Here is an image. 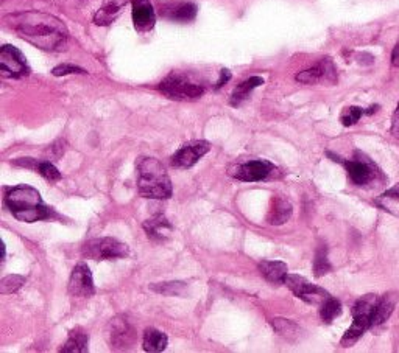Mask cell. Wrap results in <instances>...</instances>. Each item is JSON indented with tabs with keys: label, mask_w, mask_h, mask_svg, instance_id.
I'll return each instance as SVG.
<instances>
[{
	"label": "cell",
	"mask_w": 399,
	"mask_h": 353,
	"mask_svg": "<svg viewBox=\"0 0 399 353\" xmlns=\"http://www.w3.org/2000/svg\"><path fill=\"white\" fill-rule=\"evenodd\" d=\"M4 20L19 37L41 50L58 51L68 42L69 32L64 22L51 14L24 11L8 14Z\"/></svg>",
	"instance_id": "cell-1"
},
{
	"label": "cell",
	"mask_w": 399,
	"mask_h": 353,
	"mask_svg": "<svg viewBox=\"0 0 399 353\" xmlns=\"http://www.w3.org/2000/svg\"><path fill=\"white\" fill-rule=\"evenodd\" d=\"M5 206L22 223H36L50 216V209L44 204L39 192L33 187H14L6 193Z\"/></svg>",
	"instance_id": "cell-2"
},
{
	"label": "cell",
	"mask_w": 399,
	"mask_h": 353,
	"mask_svg": "<svg viewBox=\"0 0 399 353\" xmlns=\"http://www.w3.org/2000/svg\"><path fill=\"white\" fill-rule=\"evenodd\" d=\"M137 190L144 198L167 199L172 197V181L162 163L154 157H140L136 165Z\"/></svg>",
	"instance_id": "cell-3"
},
{
	"label": "cell",
	"mask_w": 399,
	"mask_h": 353,
	"mask_svg": "<svg viewBox=\"0 0 399 353\" xmlns=\"http://www.w3.org/2000/svg\"><path fill=\"white\" fill-rule=\"evenodd\" d=\"M378 295H365L362 296L356 304L352 306V324L346 330L340 344L343 347H351L352 344H356L362 335H364L368 328H372V321L373 314L376 310V305L379 302Z\"/></svg>",
	"instance_id": "cell-4"
},
{
	"label": "cell",
	"mask_w": 399,
	"mask_h": 353,
	"mask_svg": "<svg viewBox=\"0 0 399 353\" xmlns=\"http://www.w3.org/2000/svg\"><path fill=\"white\" fill-rule=\"evenodd\" d=\"M159 91L172 100H195L204 94V87L180 73H170L162 80Z\"/></svg>",
	"instance_id": "cell-5"
},
{
	"label": "cell",
	"mask_w": 399,
	"mask_h": 353,
	"mask_svg": "<svg viewBox=\"0 0 399 353\" xmlns=\"http://www.w3.org/2000/svg\"><path fill=\"white\" fill-rule=\"evenodd\" d=\"M128 254V246L117 238H95L83 246V255L92 260H114Z\"/></svg>",
	"instance_id": "cell-6"
},
{
	"label": "cell",
	"mask_w": 399,
	"mask_h": 353,
	"mask_svg": "<svg viewBox=\"0 0 399 353\" xmlns=\"http://www.w3.org/2000/svg\"><path fill=\"white\" fill-rule=\"evenodd\" d=\"M106 336L113 350H128L136 341V330L127 318L117 316L111 319Z\"/></svg>",
	"instance_id": "cell-7"
},
{
	"label": "cell",
	"mask_w": 399,
	"mask_h": 353,
	"mask_svg": "<svg viewBox=\"0 0 399 353\" xmlns=\"http://www.w3.org/2000/svg\"><path fill=\"white\" fill-rule=\"evenodd\" d=\"M289 290L293 292L295 296L305 300L307 304L312 305H321L324 300L329 297V292L324 291L323 288L317 287V285L310 283L307 279L297 274L287 275L284 282Z\"/></svg>",
	"instance_id": "cell-8"
},
{
	"label": "cell",
	"mask_w": 399,
	"mask_h": 353,
	"mask_svg": "<svg viewBox=\"0 0 399 353\" xmlns=\"http://www.w3.org/2000/svg\"><path fill=\"white\" fill-rule=\"evenodd\" d=\"M342 163L345 165L346 171H348L351 181L356 185H367L374 181L376 176L379 175L376 163L360 151L354 154L352 161H342Z\"/></svg>",
	"instance_id": "cell-9"
},
{
	"label": "cell",
	"mask_w": 399,
	"mask_h": 353,
	"mask_svg": "<svg viewBox=\"0 0 399 353\" xmlns=\"http://www.w3.org/2000/svg\"><path fill=\"white\" fill-rule=\"evenodd\" d=\"M0 72L5 78L27 77L28 69L24 55L13 46H4L0 50Z\"/></svg>",
	"instance_id": "cell-10"
},
{
	"label": "cell",
	"mask_w": 399,
	"mask_h": 353,
	"mask_svg": "<svg viewBox=\"0 0 399 353\" xmlns=\"http://www.w3.org/2000/svg\"><path fill=\"white\" fill-rule=\"evenodd\" d=\"M209 144L204 140L189 142L183 145L178 151L172 156V165L175 168H190L209 151Z\"/></svg>",
	"instance_id": "cell-11"
},
{
	"label": "cell",
	"mask_w": 399,
	"mask_h": 353,
	"mask_svg": "<svg viewBox=\"0 0 399 353\" xmlns=\"http://www.w3.org/2000/svg\"><path fill=\"white\" fill-rule=\"evenodd\" d=\"M69 292L73 297H91L95 295L91 269L86 263H78V265L73 268L69 280Z\"/></svg>",
	"instance_id": "cell-12"
},
{
	"label": "cell",
	"mask_w": 399,
	"mask_h": 353,
	"mask_svg": "<svg viewBox=\"0 0 399 353\" xmlns=\"http://www.w3.org/2000/svg\"><path fill=\"white\" fill-rule=\"evenodd\" d=\"M273 170V165L267 161H250L239 165L233 173L234 178L243 182H257L264 181Z\"/></svg>",
	"instance_id": "cell-13"
},
{
	"label": "cell",
	"mask_w": 399,
	"mask_h": 353,
	"mask_svg": "<svg viewBox=\"0 0 399 353\" xmlns=\"http://www.w3.org/2000/svg\"><path fill=\"white\" fill-rule=\"evenodd\" d=\"M133 4V22L137 32H150L156 22L153 5L150 0H131Z\"/></svg>",
	"instance_id": "cell-14"
},
{
	"label": "cell",
	"mask_w": 399,
	"mask_h": 353,
	"mask_svg": "<svg viewBox=\"0 0 399 353\" xmlns=\"http://www.w3.org/2000/svg\"><path fill=\"white\" fill-rule=\"evenodd\" d=\"M331 80V81H336V69H334V64H332L329 59H324L320 64H317L312 69H307L305 72H300L295 80L302 82V85H315V82H319L321 80Z\"/></svg>",
	"instance_id": "cell-15"
},
{
	"label": "cell",
	"mask_w": 399,
	"mask_h": 353,
	"mask_svg": "<svg viewBox=\"0 0 399 353\" xmlns=\"http://www.w3.org/2000/svg\"><path fill=\"white\" fill-rule=\"evenodd\" d=\"M144 229L149 238L154 240V242H164V240H167L170 234L173 232L172 224L167 221V218L164 215H158L152 218V220H147L144 223Z\"/></svg>",
	"instance_id": "cell-16"
},
{
	"label": "cell",
	"mask_w": 399,
	"mask_h": 353,
	"mask_svg": "<svg viewBox=\"0 0 399 353\" xmlns=\"http://www.w3.org/2000/svg\"><path fill=\"white\" fill-rule=\"evenodd\" d=\"M259 273L264 275L265 280L273 285H279L286 282V277L289 275V268L284 261L264 260L259 263Z\"/></svg>",
	"instance_id": "cell-17"
},
{
	"label": "cell",
	"mask_w": 399,
	"mask_h": 353,
	"mask_svg": "<svg viewBox=\"0 0 399 353\" xmlns=\"http://www.w3.org/2000/svg\"><path fill=\"white\" fill-rule=\"evenodd\" d=\"M128 0H105L102 8L95 13L94 22L97 25H109L119 18L122 8L127 5Z\"/></svg>",
	"instance_id": "cell-18"
},
{
	"label": "cell",
	"mask_w": 399,
	"mask_h": 353,
	"mask_svg": "<svg viewBox=\"0 0 399 353\" xmlns=\"http://www.w3.org/2000/svg\"><path fill=\"white\" fill-rule=\"evenodd\" d=\"M396 302H398L396 292H387V295H383L379 299V302H378V305H376V310H374V314H373L372 328L383 324V322H386L390 318V314L393 313V310H395Z\"/></svg>",
	"instance_id": "cell-19"
},
{
	"label": "cell",
	"mask_w": 399,
	"mask_h": 353,
	"mask_svg": "<svg viewBox=\"0 0 399 353\" xmlns=\"http://www.w3.org/2000/svg\"><path fill=\"white\" fill-rule=\"evenodd\" d=\"M261 85H264V78L261 77H251L248 80H245L243 82H240V85L234 89L233 94H231V106H240V104L245 101L250 94L254 91L256 87H259Z\"/></svg>",
	"instance_id": "cell-20"
},
{
	"label": "cell",
	"mask_w": 399,
	"mask_h": 353,
	"mask_svg": "<svg viewBox=\"0 0 399 353\" xmlns=\"http://www.w3.org/2000/svg\"><path fill=\"white\" fill-rule=\"evenodd\" d=\"M142 347L145 352L158 353L166 350L167 347V336L166 333L159 332L156 328H147L142 340Z\"/></svg>",
	"instance_id": "cell-21"
},
{
	"label": "cell",
	"mask_w": 399,
	"mask_h": 353,
	"mask_svg": "<svg viewBox=\"0 0 399 353\" xmlns=\"http://www.w3.org/2000/svg\"><path fill=\"white\" fill-rule=\"evenodd\" d=\"M197 11H198L197 5L184 2V4H176L173 6H170V8H167L166 16L176 22H190L195 19Z\"/></svg>",
	"instance_id": "cell-22"
},
{
	"label": "cell",
	"mask_w": 399,
	"mask_h": 353,
	"mask_svg": "<svg viewBox=\"0 0 399 353\" xmlns=\"http://www.w3.org/2000/svg\"><path fill=\"white\" fill-rule=\"evenodd\" d=\"M376 204L386 212L399 216V184L391 187L387 192H383L381 197L376 199Z\"/></svg>",
	"instance_id": "cell-23"
},
{
	"label": "cell",
	"mask_w": 399,
	"mask_h": 353,
	"mask_svg": "<svg viewBox=\"0 0 399 353\" xmlns=\"http://www.w3.org/2000/svg\"><path fill=\"white\" fill-rule=\"evenodd\" d=\"M292 216V204L289 201H286L283 198H278L273 202V207L270 210L269 215V221L270 224H275V226H279V224H284L289 218Z\"/></svg>",
	"instance_id": "cell-24"
},
{
	"label": "cell",
	"mask_w": 399,
	"mask_h": 353,
	"mask_svg": "<svg viewBox=\"0 0 399 353\" xmlns=\"http://www.w3.org/2000/svg\"><path fill=\"white\" fill-rule=\"evenodd\" d=\"M87 344H90V335L80 330H73L69 335L68 342L64 344L61 352L64 353H86L87 352Z\"/></svg>",
	"instance_id": "cell-25"
},
{
	"label": "cell",
	"mask_w": 399,
	"mask_h": 353,
	"mask_svg": "<svg viewBox=\"0 0 399 353\" xmlns=\"http://www.w3.org/2000/svg\"><path fill=\"white\" fill-rule=\"evenodd\" d=\"M340 314H342V304H340V300H337L334 297L329 296L320 305V316H321L323 322H326V324H331V322L334 321L336 318H338Z\"/></svg>",
	"instance_id": "cell-26"
},
{
	"label": "cell",
	"mask_w": 399,
	"mask_h": 353,
	"mask_svg": "<svg viewBox=\"0 0 399 353\" xmlns=\"http://www.w3.org/2000/svg\"><path fill=\"white\" fill-rule=\"evenodd\" d=\"M331 263L328 260V247L326 246H320L317 249L315 259H314V275L315 277H323L326 275L328 273H331Z\"/></svg>",
	"instance_id": "cell-27"
},
{
	"label": "cell",
	"mask_w": 399,
	"mask_h": 353,
	"mask_svg": "<svg viewBox=\"0 0 399 353\" xmlns=\"http://www.w3.org/2000/svg\"><path fill=\"white\" fill-rule=\"evenodd\" d=\"M154 292L164 296H183L186 292V285L183 282H166V283H156L150 287Z\"/></svg>",
	"instance_id": "cell-28"
},
{
	"label": "cell",
	"mask_w": 399,
	"mask_h": 353,
	"mask_svg": "<svg viewBox=\"0 0 399 353\" xmlns=\"http://www.w3.org/2000/svg\"><path fill=\"white\" fill-rule=\"evenodd\" d=\"M24 283L25 279L22 275H6L0 282V292L2 295H11V292H16Z\"/></svg>",
	"instance_id": "cell-29"
},
{
	"label": "cell",
	"mask_w": 399,
	"mask_h": 353,
	"mask_svg": "<svg viewBox=\"0 0 399 353\" xmlns=\"http://www.w3.org/2000/svg\"><path fill=\"white\" fill-rule=\"evenodd\" d=\"M36 170L39 171V175L42 178H46L47 181H50V182L60 181V179H61V173L58 171V168L55 167V165L50 163L49 161L38 162V165H36Z\"/></svg>",
	"instance_id": "cell-30"
},
{
	"label": "cell",
	"mask_w": 399,
	"mask_h": 353,
	"mask_svg": "<svg viewBox=\"0 0 399 353\" xmlns=\"http://www.w3.org/2000/svg\"><path fill=\"white\" fill-rule=\"evenodd\" d=\"M364 114H365V111L362 108L350 106L342 112V116H340V122H342L343 126H352L359 122L360 117Z\"/></svg>",
	"instance_id": "cell-31"
},
{
	"label": "cell",
	"mask_w": 399,
	"mask_h": 353,
	"mask_svg": "<svg viewBox=\"0 0 399 353\" xmlns=\"http://www.w3.org/2000/svg\"><path fill=\"white\" fill-rule=\"evenodd\" d=\"M271 326L278 333H281L286 337H292V335H293L292 332H298V326L293 324L292 321H287V319H273Z\"/></svg>",
	"instance_id": "cell-32"
},
{
	"label": "cell",
	"mask_w": 399,
	"mask_h": 353,
	"mask_svg": "<svg viewBox=\"0 0 399 353\" xmlns=\"http://www.w3.org/2000/svg\"><path fill=\"white\" fill-rule=\"evenodd\" d=\"M51 73H54L55 77H66V75H72V73H86V70L73 64H61L55 67V69L51 70Z\"/></svg>",
	"instance_id": "cell-33"
},
{
	"label": "cell",
	"mask_w": 399,
	"mask_h": 353,
	"mask_svg": "<svg viewBox=\"0 0 399 353\" xmlns=\"http://www.w3.org/2000/svg\"><path fill=\"white\" fill-rule=\"evenodd\" d=\"M390 132H391V136L396 137L399 140V103H398V106H396V109L393 112V117H391Z\"/></svg>",
	"instance_id": "cell-34"
},
{
	"label": "cell",
	"mask_w": 399,
	"mask_h": 353,
	"mask_svg": "<svg viewBox=\"0 0 399 353\" xmlns=\"http://www.w3.org/2000/svg\"><path fill=\"white\" fill-rule=\"evenodd\" d=\"M230 80H231V72L228 70V69H223V70L220 72V80L217 81V86H216V89H220L221 86L226 85V82L230 81Z\"/></svg>",
	"instance_id": "cell-35"
},
{
	"label": "cell",
	"mask_w": 399,
	"mask_h": 353,
	"mask_svg": "<svg viewBox=\"0 0 399 353\" xmlns=\"http://www.w3.org/2000/svg\"><path fill=\"white\" fill-rule=\"evenodd\" d=\"M391 64L395 67H399V42L395 46L393 54H391Z\"/></svg>",
	"instance_id": "cell-36"
}]
</instances>
